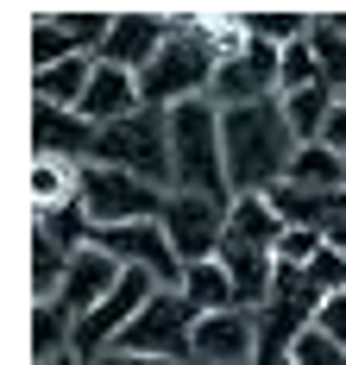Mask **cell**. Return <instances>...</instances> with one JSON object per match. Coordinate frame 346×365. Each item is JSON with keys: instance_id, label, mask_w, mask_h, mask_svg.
Here are the masks:
<instances>
[{"instance_id": "2e32d148", "label": "cell", "mask_w": 346, "mask_h": 365, "mask_svg": "<svg viewBox=\"0 0 346 365\" xmlns=\"http://www.w3.org/2000/svg\"><path fill=\"white\" fill-rule=\"evenodd\" d=\"M271 208L283 215V227H334L346 215V195H315V189H296V182H277L271 189Z\"/></svg>"}, {"instance_id": "44dd1931", "label": "cell", "mask_w": 346, "mask_h": 365, "mask_svg": "<svg viewBox=\"0 0 346 365\" xmlns=\"http://www.w3.org/2000/svg\"><path fill=\"white\" fill-rule=\"evenodd\" d=\"M76 315L63 309V302H38L32 309V359H63V353H76Z\"/></svg>"}, {"instance_id": "d6a6232c", "label": "cell", "mask_w": 346, "mask_h": 365, "mask_svg": "<svg viewBox=\"0 0 346 365\" xmlns=\"http://www.w3.org/2000/svg\"><path fill=\"white\" fill-rule=\"evenodd\" d=\"M327 246H334V252H340V258H346V215H340V220H334V227H327Z\"/></svg>"}, {"instance_id": "1f68e13d", "label": "cell", "mask_w": 346, "mask_h": 365, "mask_svg": "<svg viewBox=\"0 0 346 365\" xmlns=\"http://www.w3.org/2000/svg\"><path fill=\"white\" fill-rule=\"evenodd\" d=\"M88 365H164V359H145V353H126V346H108L101 359H88Z\"/></svg>"}, {"instance_id": "52a82bcc", "label": "cell", "mask_w": 346, "mask_h": 365, "mask_svg": "<svg viewBox=\"0 0 346 365\" xmlns=\"http://www.w3.org/2000/svg\"><path fill=\"white\" fill-rule=\"evenodd\" d=\"M195 315L189 296L183 290H157L145 309H139V322L120 334V346L126 353H145V359H164V365H189L195 359Z\"/></svg>"}, {"instance_id": "e0dca14e", "label": "cell", "mask_w": 346, "mask_h": 365, "mask_svg": "<svg viewBox=\"0 0 346 365\" xmlns=\"http://www.w3.org/2000/svg\"><path fill=\"white\" fill-rule=\"evenodd\" d=\"M227 233H233V240H246V246H265V252H277V240H283V215L271 208V195H233Z\"/></svg>"}, {"instance_id": "4fadbf2b", "label": "cell", "mask_w": 346, "mask_h": 365, "mask_svg": "<svg viewBox=\"0 0 346 365\" xmlns=\"http://www.w3.org/2000/svg\"><path fill=\"white\" fill-rule=\"evenodd\" d=\"M120 277H126V271H120L114 258L101 252V246H88V252H76V258H70V277H63L57 302H63V309H70L76 322H88V315H95V309H101V302H108V296L120 290Z\"/></svg>"}, {"instance_id": "ffe728a7", "label": "cell", "mask_w": 346, "mask_h": 365, "mask_svg": "<svg viewBox=\"0 0 346 365\" xmlns=\"http://www.w3.org/2000/svg\"><path fill=\"white\" fill-rule=\"evenodd\" d=\"M340 108V95L334 88H303V95H283V120H290V133H296V145H321V133H327V113Z\"/></svg>"}, {"instance_id": "d6986e66", "label": "cell", "mask_w": 346, "mask_h": 365, "mask_svg": "<svg viewBox=\"0 0 346 365\" xmlns=\"http://www.w3.org/2000/svg\"><path fill=\"white\" fill-rule=\"evenodd\" d=\"M183 296H189L195 315H227V309H239V296H233V277L221 258H208V264H189L183 271Z\"/></svg>"}, {"instance_id": "8fae6325", "label": "cell", "mask_w": 346, "mask_h": 365, "mask_svg": "<svg viewBox=\"0 0 346 365\" xmlns=\"http://www.w3.org/2000/svg\"><path fill=\"white\" fill-rule=\"evenodd\" d=\"M170 32H177V26H170L164 13H114V32H108V44H101L95 63H114V70L145 76L152 57L170 44Z\"/></svg>"}, {"instance_id": "4316f807", "label": "cell", "mask_w": 346, "mask_h": 365, "mask_svg": "<svg viewBox=\"0 0 346 365\" xmlns=\"http://www.w3.org/2000/svg\"><path fill=\"white\" fill-rule=\"evenodd\" d=\"M315 82H321V63H315V44H290V51H283V95H303V88H315ZM321 88H327V82H321Z\"/></svg>"}, {"instance_id": "cb8c5ba5", "label": "cell", "mask_w": 346, "mask_h": 365, "mask_svg": "<svg viewBox=\"0 0 346 365\" xmlns=\"http://www.w3.org/2000/svg\"><path fill=\"white\" fill-rule=\"evenodd\" d=\"M70 258L76 252H63L44 227H32V296H38V302H57L63 277H70Z\"/></svg>"}, {"instance_id": "836d02e7", "label": "cell", "mask_w": 346, "mask_h": 365, "mask_svg": "<svg viewBox=\"0 0 346 365\" xmlns=\"http://www.w3.org/2000/svg\"><path fill=\"white\" fill-rule=\"evenodd\" d=\"M44 365H88L82 353H63V359H44Z\"/></svg>"}, {"instance_id": "d4e9b609", "label": "cell", "mask_w": 346, "mask_h": 365, "mask_svg": "<svg viewBox=\"0 0 346 365\" xmlns=\"http://www.w3.org/2000/svg\"><path fill=\"white\" fill-rule=\"evenodd\" d=\"M76 195H82V170L76 164H32V202H38V215L70 208Z\"/></svg>"}, {"instance_id": "83f0119b", "label": "cell", "mask_w": 346, "mask_h": 365, "mask_svg": "<svg viewBox=\"0 0 346 365\" xmlns=\"http://www.w3.org/2000/svg\"><path fill=\"white\" fill-rule=\"evenodd\" d=\"M303 277H308V290L321 296V302H334V296H346V258L334 252V246H327V252L315 258V264H308Z\"/></svg>"}, {"instance_id": "7a4b0ae2", "label": "cell", "mask_w": 346, "mask_h": 365, "mask_svg": "<svg viewBox=\"0 0 346 365\" xmlns=\"http://www.w3.org/2000/svg\"><path fill=\"white\" fill-rule=\"evenodd\" d=\"M227 38L208 32V26H177L170 44L152 57V70L139 76L145 108L170 113V108H183V101H208V95H214V70H221V57H227Z\"/></svg>"}, {"instance_id": "8992f818", "label": "cell", "mask_w": 346, "mask_h": 365, "mask_svg": "<svg viewBox=\"0 0 346 365\" xmlns=\"http://www.w3.org/2000/svg\"><path fill=\"white\" fill-rule=\"evenodd\" d=\"M82 215L95 220V233H108V227H132V220H164V189L152 182L126 177V170H108V164H88L82 170Z\"/></svg>"}, {"instance_id": "f1b7e54d", "label": "cell", "mask_w": 346, "mask_h": 365, "mask_svg": "<svg viewBox=\"0 0 346 365\" xmlns=\"http://www.w3.org/2000/svg\"><path fill=\"white\" fill-rule=\"evenodd\" d=\"M290 365H346V346H334L321 328H308L303 340H296V353H290Z\"/></svg>"}, {"instance_id": "6da1fadb", "label": "cell", "mask_w": 346, "mask_h": 365, "mask_svg": "<svg viewBox=\"0 0 346 365\" xmlns=\"http://www.w3.org/2000/svg\"><path fill=\"white\" fill-rule=\"evenodd\" d=\"M221 139H227V182L233 195H271L277 182H290L296 164V133L283 120V101L258 108H221Z\"/></svg>"}, {"instance_id": "30bf717a", "label": "cell", "mask_w": 346, "mask_h": 365, "mask_svg": "<svg viewBox=\"0 0 346 365\" xmlns=\"http://www.w3.org/2000/svg\"><path fill=\"white\" fill-rule=\"evenodd\" d=\"M95 139H101V126H88L76 108L32 101V158L38 164H76V170H88L95 164Z\"/></svg>"}, {"instance_id": "9a60e30c", "label": "cell", "mask_w": 346, "mask_h": 365, "mask_svg": "<svg viewBox=\"0 0 346 365\" xmlns=\"http://www.w3.org/2000/svg\"><path fill=\"white\" fill-rule=\"evenodd\" d=\"M139 108H145V95H139V76H132V70H114V63H101L76 113L88 120V126H114V120H126V113H139Z\"/></svg>"}, {"instance_id": "7c38bea8", "label": "cell", "mask_w": 346, "mask_h": 365, "mask_svg": "<svg viewBox=\"0 0 346 365\" xmlns=\"http://www.w3.org/2000/svg\"><path fill=\"white\" fill-rule=\"evenodd\" d=\"M189 365H258V322L246 309L201 315L195 322V359Z\"/></svg>"}, {"instance_id": "5bb4252c", "label": "cell", "mask_w": 346, "mask_h": 365, "mask_svg": "<svg viewBox=\"0 0 346 365\" xmlns=\"http://www.w3.org/2000/svg\"><path fill=\"white\" fill-rule=\"evenodd\" d=\"M221 264H227V277H233L239 309H246V315H258V309L271 302V290H277V252H265V246H246V240H233V233H227Z\"/></svg>"}, {"instance_id": "9c48e42d", "label": "cell", "mask_w": 346, "mask_h": 365, "mask_svg": "<svg viewBox=\"0 0 346 365\" xmlns=\"http://www.w3.org/2000/svg\"><path fill=\"white\" fill-rule=\"evenodd\" d=\"M95 246L114 258L120 271H145V277H157L164 290H183V258H177V246H170L164 220H132V227H108V233H95Z\"/></svg>"}, {"instance_id": "4dcf8cb0", "label": "cell", "mask_w": 346, "mask_h": 365, "mask_svg": "<svg viewBox=\"0 0 346 365\" xmlns=\"http://www.w3.org/2000/svg\"><path fill=\"white\" fill-rule=\"evenodd\" d=\"M321 145H327V151H340V158H346V101H340L334 113H327V133H321Z\"/></svg>"}, {"instance_id": "ba28073f", "label": "cell", "mask_w": 346, "mask_h": 365, "mask_svg": "<svg viewBox=\"0 0 346 365\" xmlns=\"http://www.w3.org/2000/svg\"><path fill=\"white\" fill-rule=\"evenodd\" d=\"M227 208L233 202L170 189V202H164V233H170V246H177V258H183V271L221 258V246H227Z\"/></svg>"}, {"instance_id": "f546056e", "label": "cell", "mask_w": 346, "mask_h": 365, "mask_svg": "<svg viewBox=\"0 0 346 365\" xmlns=\"http://www.w3.org/2000/svg\"><path fill=\"white\" fill-rule=\"evenodd\" d=\"M315 328L327 334L334 346H346V296H334V302H321V315H315Z\"/></svg>"}, {"instance_id": "7402d4cb", "label": "cell", "mask_w": 346, "mask_h": 365, "mask_svg": "<svg viewBox=\"0 0 346 365\" xmlns=\"http://www.w3.org/2000/svg\"><path fill=\"white\" fill-rule=\"evenodd\" d=\"M239 32L258 38V44H277V51H290V44H303L315 32V13H290V6H265V13H239Z\"/></svg>"}, {"instance_id": "484cf974", "label": "cell", "mask_w": 346, "mask_h": 365, "mask_svg": "<svg viewBox=\"0 0 346 365\" xmlns=\"http://www.w3.org/2000/svg\"><path fill=\"white\" fill-rule=\"evenodd\" d=\"M308 44H315V63H321V82L334 88L346 101V32H334L321 13H315V32H308Z\"/></svg>"}, {"instance_id": "277c9868", "label": "cell", "mask_w": 346, "mask_h": 365, "mask_svg": "<svg viewBox=\"0 0 346 365\" xmlns=\"http://www.w3.org/2000/svg\"><path fill=\"white\" fill-rule=\"evenodd\" d=\"M95 164H108V170H126V177L152 182V189H177V170H170V113L164 108H139L114 120V126H101V139H95Z\"/></svg>"}, {"instance_id": "3957f363", "label": "cell", "mask_w": 346, "mask_h": 365, "mask_svg": "<svg viewBox=\"0 0 346 365\" xmlns=\"http://www.w3.org/2000/svg\"><path fill=\"white\" fill-rule=\"evenodd\" d=\"M170 170H177V189H183V195L233 202L227 139H221V108H214V101H183V108H170Z\"/></svg>"}, {"instance_id": "ac0fdd59", "label": "cell", "mask_w": 346, "mask_h": 365, "mask_svg": "<svg viewBox=\"0 0 346 365\" xmlns=\"http://www.w3.org/2000/svg\"><path fill=\"white\" fill-rule=\"evenodd\" d=\"M95 57H76V63H57V70H32V95L44 108H82L88 82H95Z\"/></svg>"}, {"instance_id": "603a6c76", "label": "cell", "mask_w": 346, "mask_h": 365, "mask_svg": "<svg viewBox=\"0 0 346 365\" xmlns=\"http://www.w3.org/2000/svg\"><path fill=\"white\" fill-rule=\"evenodd\" d=\"M290 182L296 189H315V195H346V158L327 145H303L296 164H290Z\"/></svg>"}, {"instance_id": "5b68a950", "label": "cell", "mask_w": 346, "mask_h": 365, "mask_svg": "<svg viewBox=\"0 0 346 365\" xmlns=\"http://www.w3.org/2000/svg\"><path fill=\"white\" fill-rule=\"evenodd\" d=\"M214 108H258V101H283V51L277 44H258L233 26L227 57L214 70Z\"/></svg>"}]
</instances>
